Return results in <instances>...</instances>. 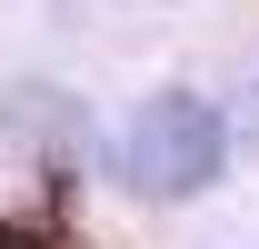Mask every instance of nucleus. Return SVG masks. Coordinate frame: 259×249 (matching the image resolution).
<instances>
[{
	"label": "nucleus",
	"mask_w": 259,
	"mask_h": 249,
	"mask_svg": "<svg viewBox=\"0 0 259 249\" xmlns=\"http://www.w3.org/2000/svg\"><path fill=\"white\" fill-rule=\"evenodd\" d=\"M220 159H229V120L199 90L140 100V120H130V140H120L130 189H150V199H199V189L220 180Z\"/></svg>",
	"instance_id": "1"
}]
</instances>
